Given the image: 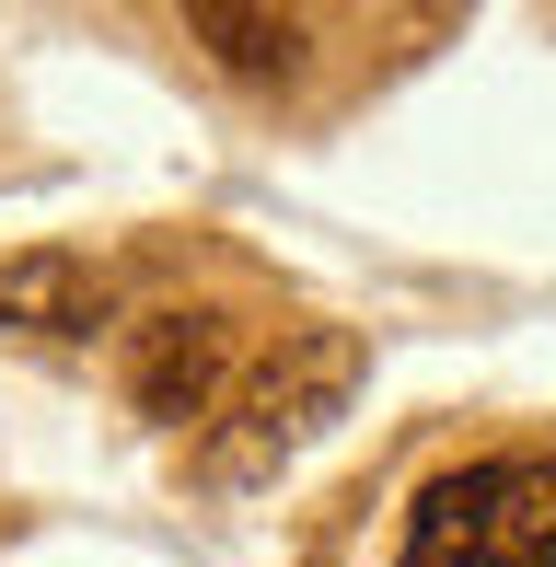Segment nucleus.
<instances>
[{"mask_svg":"<svg viewBox=\"0 0 556 567\" xmlns=\"http://www.w3.org/2000/svg\"><path fill=\"white\" fill-rule=\"evenodd\" d=\"M128 394L151 417H220V394H233V324L220 313H140L128 324Z\"/></svg>","mask_w":556,"mask_h":567,"instance_id":"obj_3","label":"nucleus"},{"mask_svg":"<svg viewBox=\"0 0 556 567\" xmlns=\"http://www.w3.org/2000/svg\"><path fill=\"white\" fill-rule=\"evenodd\" d=\"M406 567H556V452H487L418 486Z\"/></svg>","mask_w":556,"mask_h":567,"instance_id":"obj_2","label":"nucleus"},{"mask_svg":"<svg viewBox=\"0 0 556 567\" xmlns=\"http://www.w3.org/2000/svg\"><path fill=\"white\" fill-rule=\"evenodd\" d=\"M186 35L220 47V70H244V82H267V70H301V23L290 12H233V0H197Z\"/></svg>","mask_w":556,"mask_h":567,"instance_id":"obj_5","label":"nucleus"},{"mask_svg":"<svg viewBox=\"0 0 556 567\" xmlns=\"http://www.w3.org/2000/svg\"><path fill=\"white\" fill-rule=\"evenodd\" d=\"M360 371H371V348L348 337V324H278V348L256 359V371H233L197 475H209V486H267L290 452H313L325 429L348 417Z\"/></svg>","mask_w":556,"mask_h":567,"instance_id":"obj_1","label":"nucleus"},{"mask_svg":"<svg viewBox=\"0 0 556 567\" xmlns=\"http://www.w3.org/2000/svg\"><path fill=\"white\" fill-rule=\"evenodd\" d=\"M0 324H23V337H93L105 324V278L82 255H59V244L0 255Z\"/></svg>","mask_w":556,"mask_h":567,"instance_id":"obj_4","label":"nucleus"}]
</instances>
